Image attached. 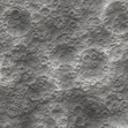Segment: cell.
<instances>
[{"label": "cell", "mask_w": 128, "mask_h": 128, "mask_svg": "<svg viewBox=\"0 0 128 128\" xmlns=\"http://www.w3.org/2000/svg\"><path fill=\"white\" fill-rule=\"evenodd\" d=\"M89 120V116L86 114H82V116H76L74 119V126L78 128H83L86 125V122Z\"/></svg>", "instance_id": "7a4b0ae2"}, {"label": "cell", "mask_w": 128, "mask_h": 128, "mask_svg": "<svg viewBox=\"0 0 128 128\" xmlns=\"http://www.w3.org/2000/svg\"><path fill=\"white\" fill-rule=\"evenodd\" d=\"M54 26H56L58 29H61V28H64V26H65V20H64L62 18H58L57 20H56V22H54Z\"/></svg>", "instance_id": "9c48e42d"}, {"label": "cell", "mask_w": 128, "mask_h": 128, "mask_svg": "<svg viewBox=\"0 0 128 128\" xmlns=\"http://www.w3.org/2000/svg\"><path fill=\"white\" fill-rule=\"evenodd\" d=\"M70 113H73L75 116H82V114L84 113V107H83V105H81V104L74 105V106L72 107Z\"/></svg>", "instance_id": "8992f818"}, {"label": "cell", "mask_w": 128, "mask_h": 128, "mask_svg": "<svg viewBox=\"0 0 128 128\" xmlns=\"http://www.w3.org/2000/svg\"><path fill=\"white\" fill-rule=\"evenodd\" d=\"M88 23H89L90 27H100L102 24H103V22H102V18H97V16H96V18H90Z\"/></svg>", "instance_id": "ba28073f"}, {"label": "cell", "mask_w": 128, "mask_h": 128, "mask_svg": "<svg viewBox=\"0 0 128 128\" xmlns=\"http://www.w3.org/2000/svg\"><path fill=\"white\" fill-rule=\"evenodd\" d=\"M38 61H39V65L40 66H50V64H51L50 54L45 53V52L39 53L38 54Z\"/></svg>", "instance_id": "277c9868"}, {"label": "cell", "mask_w": 128, "mask_h": 128, "mask_svg": "<svg viewBox=\"0 0 128 128\" xmlns=\"http://www.w3.org/2000/svg\"><path fill=\"white\" fill-rule=\"evenodd\" d=\"M56 46H57V44L54 42H48L44 46V52L48 54H51L54 50H56Z\"/></svg>", "instance_id": "52a82bcc"}, {"label": "cell", "mask_w": 128, "mask_h": 128, "mask_svg": "<svg viewBox=\"0 0 128 128\" xmlns=\"http://www.w3.org/2000/svg\"><path fill=\"white\" fill-rule=\"evenodd\" d=\"M122 128H128V127H122Z\"/></svg>", "instance_id": "8fae6325"}, {"label": "cell", "mask_w": 128, "mask_h": 128, "mask_svg": "<svg viewBox=\"0 0 128 128\" xmlns=\"http://www.w3.org/2000/svg\"><path fill=\"white\" fill-rule=\"evenodd\" d=\"M1 24L4 30L12 36H23L29 32L32 22L31 13L23 7H10L6 9L1 18Z\"/></svg>", "instance_id": "6da1fadb"}, {"label": "cell", "mask_w": 128, "mask_h": 128, "mask_svg": "<svg viewBox=\"0 0 128 128\" xmlns=\"http://www.w3.org/2000/svg\"><path fill=\"white\" fill-rule=\"evenodd\" d=\"M6 114L8 116H10V118H16V116H18L21 114V111H20V108L16 105L13 104V105H9L6 108Z\"/></svg>", "instance_id": "3957f363"}, {"label": "cell", "mask_w": 128, "mask_h": 128, "mask_svg": "<svg viewBox=\"0 0 128 128\" xmlns=\"http://www.w3.org/2000/svg\"><path fill=\"white\" fill-rule=\"evenodd\" d=\"M68 119L67 116H60L57 119V122H56V127L57 128H67L68 126Z\"/></svg>", "instance_id": "5b68a950"}, {"label": "cell", "mask_w": 128, "mask_h": 128, "mask_svg": "<svg viewBox=\"0 0 128 128\" xmlns=\"http://www.w3.org/2000/svg\"><path fill=\"white\" fill-rule=\"evenodd\" d=\"M78 27H80V24H78V21H70L69 22V28H72V29L76 30Z\"/></svg>", "instance_id": "30bf717a"}]
</instances>
